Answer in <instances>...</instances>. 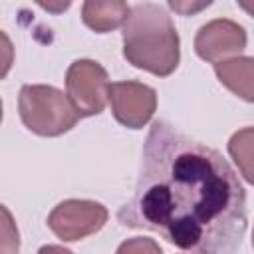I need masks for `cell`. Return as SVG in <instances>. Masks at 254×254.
Wrapping results in <instances>:
<instances>
[{
	"mask_svg": "<svg viewBox=\"0 0 254 254\" xmlns=\"http://www.w3.org/2000/svg\"><path fill=\"white\" fill-rule=\"evenodd\" d=\"M117 220L157 232L189 254H236L248 230L246 192L230 163L169 121H155L135 192Z\"/></svg>",
	"mask_w": 254,
	"mask_h": 254,
	"instance_id": "6da1fadb",
	"label": "cell"
},
{
	"mask_svg": "<svg viewBox=\"0 0 254 254\" xmlns=\"http://www.w3.org/2000/svg\"><path fill=\"white\" fill-rule=\"evenodd\" d=\"M123 58L157 77L171 75L181 60L179 32L169 12L153 2L129 8L123 24Z\"/></svg>",
	"mask_w": 254,
	"mask_h": 254,
	"instance_id": "7a4b0ae2",
	"label": "cell"
},
{
	"mask_svg": "<svg viewBox=\"0 0 254 254\" xmlns=\"http://www.w3.org/2000/svg\"><path fill=\"white\" fill-rule=\"evenodd\" d=\"M18 111L24 127L40 137H60L81 119L62 89L44 83L22 85Z\"/></svg>",
	"mask_w": 254,
	"mask_h": 254,
	"instance_id": "3957f363",
	"label": "cell"
},
{
	"mask_svg": "<svg viewBox=\"0 0 254 254\" xmlns=\"http://www.w3.org/2000/svg\"><path fill=\"white\" fill-rule=\"evenodd\" d=\"M109 77L95 60H75L65 71V95L79 117L99 115L107 103Z\"/></svg>",
	"mask_w": 254,
	"mask_h": 254,
	"instance_id": "277c9868",
	"label": "cell"
},
{
	"mask_svg": "<svg viewBox=\"0 0 254 254\" xmlns=\"http://www.w3.org/2000/svg\"><path fill=\"white\" fill-rule=\"evenodd\" d=\"M107 218L109 212L101 202L87 198H67L56 204L48 214V226L60 240L75 242L99 232Z\"/></svg>",
	"mask_w": 254,
	"mask_h": 254,
	"instance_id": "5b68a950",
	"label": "cell"
},
{
	"mask_svg": "<svg viewBox=\"0 0 254 254\" xmlns=\"http://www.w3.org/2000/svg\"><path fill=\"white\" fill-rule=\"evenodd\" d=\"M111 113L127 129L145 127L157 109V91L141 81H115L107 87Z\"/></svg>",
	"mask_w": 254,
	"mask_h": 254,
	"instance_id": "8992f818",
	"label": "cell"
},
{
	"mask_svg": "<svg viewBox=\"0 0 254 254\" xmlns=\"http://www.w3.org/2000/svg\"><path fill=\"white\" fill-rule=\"evenodd\" d=\"M246 30L228 18H214L200 26L194 38V52L200 60L218 64L226 58H236L246 48Z\"/></svg>",
	"mask_w": 254,
	"mask_h": 254,
	"instance_id": "52a82bcc",
	"label": "cell"
},
{
	"mask_svg": "<svg viewBox=\"0 0 254 254\" xmlns=\"http://www.w3.org/2000/svg\"><path fill=\"white\" fill-rule=\"evenodd\" d=\"M214 73L218 81L234 95L242 97L248 103L254 99V62L250 56L222 60L214 64Z\"/></svg>",
	"mask_w": 254,
	"mask_h": 254,
	"instance_id": "ba28073f",
	"label": "cell"
},
{
	"mask_svg": "<svg viewBox=\"0 0 254 254\" xmlns=\"http://www.w3.org/2000/svg\"><path fill=\"white\" fill-rule=\"evenodd\" d=\"M129 8L125 2H83L81 6V20L87 28L97 34H107L121 24H125L129 16Z\"/></svg>",
	"mask_w": 254,
	"mask_h": 254,
	"instance_id": "9c48e42d",
	"label": "cell"
},
{
	"mask_svg": "<svg viewBox=\"0 0 254 254\" xmlns=\"http://www.w3.org/2000/svg\"><path fill=\"white\" fill-rule=\"evenodd\" d=\"M252 143H254V129L244 127L236 131L228 141V153L238 165L246 183H252Z\"/></svg>",
	"mask_w": 254,
	"mask_h": 254,
	"instance_id": "30bf717a",
	"label": "cell"
},
{
	"mask_svg": "<svg viewBox=\"0 0 254 254\" xmlns=\"http://www.w3.org/2000/svg\"><path fill=\"white\" fill-rule=\"evenodd\" d=\"M0 254H20V230L8 210L0 202Z\"/></svg>",
	"mask_w": 254,
	"mask_h": 254,
	"instance_id": "8fae6325",
	"label": "cell"
},
{
	"mask_svg": "<svg viewBox=\"0 0 254 254\" xmlns=\"http://www.w3.org/2000/svg\"><path fill=\"white\" fill-rule=\"evenodd\" d=\"M115 254H163V248L159 246L157 240L147 238V236H133L123 240Z\"/></svg>",
	"mask_w": 254,
	"mask_h": 254,
	"instance_id": "7c38bea8",
	"label": "cell"
},
{
	"mask_svg": "<svg viewBox=\"0 0 254 254\" xmlns=\"http://www.w3.org/2000/svg\"><path fill=\"white\" fill-rule=\"evenodd\" d=\"M14 64V44L4 30H0V79L8 75Z\"/></svg>",
	"mask_w": 254,
	"mask_h": 254,
	"instance_id": "4fadbf2b",
	"label": "cell"
},
{
	"mask_svg": "<svg viewBox=\"0 0 254 254\" xmlns=\"http://www.w3.org/2000/svg\"><path fill=\"white\" fill-rule=\"evenodd\" d=\"M169 6H171L173 10H177V12H181V14H192V12H198V10L206 8V6H210V0L198 2V4H192V2H175V0H171Z\"/></svg>",
	"mask_w": 254,
	"mask_h": 254,
	"instance_id": "5bb4252c",
	"label": "cell"
},
{
	"mask_svg": "<svg viewBox=\"0 0 254 254\" xmlns=\"http://www.w3.org/2000/svg\"><path fill=\"white\" fill-rule=\"evenodd\" d=\"M38 254H73V252L64 248V246H60V244H46V246H42L38 250Z\"/></svg>",
	"mask_w": 254,
	"mask_h": 254,
	"instance_id": "9a60e30c",
	"label": "cell"
},
{
	"mask_svg": "<svg viewBox=\"0 0 254 254\" xmlns=\"http://www.w3.org/2000/svg\"><path fill=\"white\" fill-rule=\"evenodd\" d=\"M0 121H2V101H0Z\"/></svg>",
	"mask_w": 254,
	"mask_h": 254,
	"instance_id": "2e32d148",
	"label": "cell"
}]
</instances>
